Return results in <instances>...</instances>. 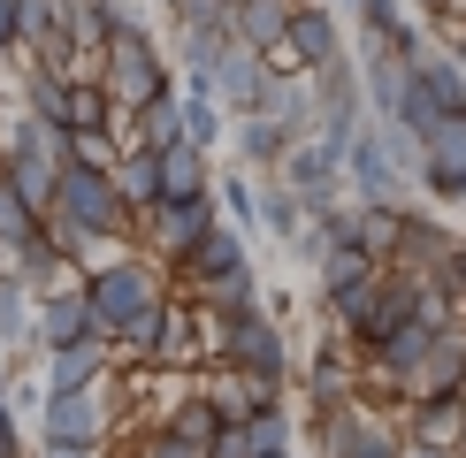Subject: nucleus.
<instances>
[{"label":"nucleus","instance_id":"nucleus-27","mask_svg":"<svg viewBox=\"0 0 466 458\" xmlns=\"http://www.w3.org/2000/svg\"><path fill=\"white\" fill-rule=\"evenodd\" d=\"M290 8H299V0H229V38H245V46L276 54L283 31H290Z\"/></svg>","mask_w":466,"mask_h":458},{"label":"nucleus","instance_id":"nucleus-32","mask_svg":"<svg viewBox=\"0 0 466 458\" xmlns=\"http://www.w3.org/2000/svg\"><path fill=\"white\" fill-rule=\"evenodd\" d=\"M177 100H184V138L199 153H222L229 145V107L215 92H199V85H177Z\"/></svg>","mask_w":466,"mask_h":458},{"label":"nucleus","instance_id":"nucleus-33","mask_svg":"<svg viewBox=\"0 0 466 458\" xmlns=\"http://www.w3.org/2000/svg\"><path fill=\"white\" fill-rule=\"evenodd\" d=\"M252 184H260V237L290 244V237L306 229V199H299V191H290L283 176H252Z\"/></svg>","mask_w":466,"mask_h":458},{"label":"nucleus","instance_id":"nucleus-48","mask_svg":"<svg viewBox=\"0 0 466 458\" xmlns=\"http://www.w3.org/2000/svg\"><path fill=\"white\" fill-rule=\"evenodd\" d=\"M405 458H459V451H429V443H405Z\"/></svg>","mask_w":466,"mask_h":458},{"label":"nucleus","instance_id":"nucleus-9","mask_svg":"<svg viewBox=\"0 0 466 458\" xmlns=\"http://www.w3.org/2000/svg\"><path fill=\"white\" fill-rule=\"evenodd\" d=\"M276 176L306 199V214H329L337 199H352V191H344V153H337V145H321V138H299V145L283 153Z\"/></svg>","mask_w":466,"mask_h":458},{"label":"nucleus","instance_id":"nucleus-49","mask_svg":"<svg viewBox=\"0 0 466 458\" xmlns=\"http://www.w3.org/2000/svg\"><path fill=\"white\" fill-rule=\"evenodd\" d=\"M0 168H8V114H0Z\"/></svg>","mask_w":466,"mask_h":458},{"label":"nucleus","instance_id":"nucleus-47","mask_svg":"<svg viewBox=\"0 0 466 458\" xmlns=\"http://www.w3.org/2000/svg\"><path fill=\"white\" fill-rule=\"evenodd\" d=\"M31 458H107V451H85V443H38Z\"/></svg>","mask_w":466,"mask_h":458},{"label":"nucleus","instance_id":"nucleus-31","mask_svg":"<svg viewBox=\"0 0 466 458\" xmlns=\"http://www.w3.org/2000/svg\"><path fill=\"white\" fill-rule=\"evenodd\" d=\"M54 168H62L54 153L24 145V153H8V168H0V184H8V191H15L24 206H38V214H46V206H54Z\"/></svg>","mask_w":466,"mask_h":458},{"label":"nucleus","instance_id":"nucleus-25","mask_svg":"<svg viewBox=\"0 0 466 458\" xmlns=\"http://www.w3.org/2000/svg\"><path fill=\"white\" fill-rule=\"evenodd\" d=\"M0 267H8L15 283H31V291H54V283H85V267L54 253V244H46V229H38V237H24V244H15V253L0 260Z\"/></svg>","mask_w":466,"mask_h":458},{"label":"nucleus","instance_id":"nucleus-2","mask_svg":"<svg viewBox=\"0 0 466 458\" xmlns=\"http://www.w3.org/2000/svg\"><path fill=\"white\" fill-rule=\"evenodd\" d=\"M207 336H215V359L222 367H238V374H260V382H299V352H290V336H283V321L268 314V305H245V314H207Z\"/></svg>","mask_w":466,"mask_h":458},{"label":"nucleus","instance_id":"nucleus-16","mask_svg":"<svg viewBox=\"0 0 466 458\" xmlns=\"http://www.w3.org/2000/svg\"><path fill=\"white\" fill-rule=\"evenodd\" d=\"M260 85H268V54L245 46V38H229L222 62H215V76H207V92H215L229 114H245V107H260Z\"/></svg>","mask_w":466,"mask_h":458},{"label":"nucleus","instance_id":"nucleus-37","mask_svg":"<svg viewBox=\"0 0 466 458\" xmlns=\"http://www.w3.org/2000/svg\"><path fill=\"white\" fill-rule=\"evenodd\" d=\"M352 237H360L367 260L390 267V260H398V237H405V206H360V214H352Z\"/></svg>","mask_w":466,"mask_h":458},{"label":"nucleus","instance_id":"nucleus-19","mask_svg":"<svg viewBox=\"0 0 466 458\" xmlns=\"http://www.w3.org/2000/svg\"><path fill=\"white\" fill-rule=\"evenodd\" d=\"M229 145H238V168H252V176H276L283 153L299 145V138H283V123H268L260 107H245V114H229Z\"/></svg>","mask_w":466,"mask_h":458},{"label":"nucleus","instance_id":"nucleus-51","mask_svg":"<svg viewBox=\"0 0 466 458\" xmlns=\"http://www.w3.org/2000/svg\"><path fill=\"white\" fill-rule=\"evenodd\" d=\"M451 260H459V275H466V237H459V253H451Z\"/></svg>","mask_w":466,"mask_h":458},{"label":"nucleus","instance_id":"nucleus-28","mask_svg":"<svg viewBox=\"0 0 466 458\" xmlns=\"http://www.w3.org/2000/svg\"><path fill=\"white\" fill-rule=\"evenodd\" d=\"M191 305H199V314H245V305H268L260 298V275H252V260L245 267H229V275H207V283H191V291H184Z\"/></svg>","mask_w":466,"mask_h":458},{"label":"nucleus","instance_id":"nucleus-3","mask_svg":"<svg viewBox=\"0 0 466 458\" xmlns=\"http://www.w3.org/2000/svg\"><path fill=\"white\" fill-rule=\"evenodd\" d=\"M85 298H92V329L115 344L153 298H168V267L161 260H130V253L100 260V267H85Z\"/></svg>","mask_w":466,"mask_h":458},{"label":"nucleus","instance_id":"nucleus-34","mask_svg":"<svg viewBox=\"0 0 466 458\" xmlns=\"http://www.w3.org/2000/svg\"><path fill=\"white\" fill-rule=\"evenodd\" d=\"M24 107L38 114V123L69 130V76H62V69H46V62H24Z\"/></svg>","mask_w":466,"mask_h":458},{"label":"nucleus","instance_id":"nucleus-42","mask_svg":"<svg viewBox=\"0 0 466 458\" xmlns=\"http://www.w3.org/2000/svg\"><path fill=\"white\" fill-rule=\"evenodd\" d=\"M115 153H123V130H69V138H62V161L107 168V176H115Z\"/></svg>","mask_w":466,"mask_h":458},{"label":"nucleus","instance_id":"nucleus-5","mask_svg":"<svg viewBox=\"0 0 466 458\" xmlns=\"http://www.w3.org/2000/svg\"><path fill=\"white\" fill-rule=\"evenodd\" d=\"M344 191H352L360 206H413V191H420V176L398 161L390 145H382V130L367 123L352 145H344Z\"/></svg>","mask_w":466,"mask_h":458},{"label":"nucleus","instance_id":"nucleus-6","mask_svg":"<svg viewBox=\"0 0 466 458\" xmlns=\"http://www.w3.org/2000/svg\"><path fill=\"white\" fill-rule=\"evenodd\" d=\"M215 222H222L215 191H191V199H161L153 214H138V237H146V253L161 267H177V260H191V244H199Z\"/></svg>","mask_w":466,"mask_h":458},{"label":"nucleus","instance_id":"nucleus-41","mask_svg":"<svg viewBox=\"0 0 466 458\" xmlns=\"http://www.w3.org/2000/svg\"><path fill=\"white\" fill-rule=\"evenodd\" d=\"M69 130H123V114H115L100 76H92V85H69Z\"/></svg>","mask_w":466,"mask_h":458},{"label":"nucleus","instance_id":"nucleus-45","mask_svg":"<svg viewBox=\"0 0 466 458\" xmlns=\"http://www.w3.org/2000/svg\"><path fill=\"white\" fill-rule=\"evenodd\" d=\"M177 24H207V31H229V0H168Z\"/></svg>","mask_w":466,"mask_h":458},{"label":"nucleus","instance_id":"nucleus-35","mask_svg":"<svg viewBox=\"0 0 466 458\" xmlns=\"http://www.w3.org/2000/svg\"><path fill=\"white\" fill-rule=\"evenodd\" d=\"M222 46H229V31H207V24H177V69H184V85H199V92H207V76H215Z\"/></svg>","mask_w":466,"mask_h":458},{"label":"nucleus","instance_id":"nucleus-44","mask_svg":"<svg viewBox=\"0 0 466 458\" xmlns=\"http://www.w3.org/2000/svg\"><path fill=\"white\" fill-rule=\"evenodd\" d=\"M245 435H252V451H260V458L290 451V435H299V428H290V405H268V413H252V420H245Z\"/></svg>","mask_w":466,"mask_h":458},{"label":"nucleus","instance_id":"nucleus-50","mask_svg":"<svg viewBox=\"0 0 466 458\" xmlns=\"http://www.w3.org/2000/svg\"><path fill=\"white\" fill-rule=\"evenodd\" d=\"M123 458H146V443H138V435H130V451H123Z\"/></svg>","mask_w":466,"mask_h":458},{"label":"nucleus","instance_id":"nucleus-29","mask_svg":"<svg viewBox=\"0 0 466 458\" xmlns=\"http://www.w3.org/2000/svg\"><path fill=\"white\" fill-rule=\"evenodd\" d=\"M177 138H184V100H177V85H168L161 100H146L138 114H123V145H153V153H161V145H177Z\"/></svg>","mask_w":466,"mask_h":458},{"label":"nucleus","instance_id":"nucleus-17","mask_svg":"<svg viewBox=\"0 0 466 458\" xmlns=\"http://www.w3.org/2000/svg\"><path fill=\"white\" fill-rule=\"evenodd\" d=\"M398 420H405V443L459 451V443H466V390H443V397H413V405H405Z\"/></svg>","mask_w":466,"mask_h":458},{"label":"nucleus","instance_id":"nucleus-22","mask_svg":"<svg viewBox=\"0 0 466 458\" xmlns=\"http://www.w3.org/2000/svg\"><path fill=\"white\" fill-rule=\"evenodd\" d=\"M24 62H69V0H24Z\"/></svg>","mask_w":466,"mask_h":458},{"label":"nucleus","instance_id":"nucleus-46","mask_svg":"<svg viewBox=\"0 0 466 458\" xmlns=\"http://www.w3.org/2000/svg\"><path fill=\"white\" fill-rule=\"evenodd\" d=\"M0 54H24V0H0Z\"/></svg>","mask_w":466,"mask_h":458},{"label":"nucleus","instance_id":"nucleus-24","mask_svg":"<svg viewBox=\"0 0 466 458\" xmlns=\"http://www.w3.org/2000/svg\"><path fill=\"white\" fill-rule=\"evenodd\" d=\"M375 267H382V260H367V253H360V237H329L321 253H314V291H321V305H337L352 283L375 275Z\"/></svg>","mask_w":466,"mask_h":458},{"label":"nucleus","instance_id":"nucleus-38","mask_svg":"<svg viewBox=\"0 0 466 458\" xmlns=\"http://www.w3.org/2000/svg\"><path fill=\"white\" fill-rule=\"evenodd\" d=\"M31 314H38V291L0 267V359H8L15 344H31Z\"/></svg>","mask_w":466,"mask_h":458},{"label":"nucleus","instance_id":"nucleus-10","mask_svg":"<svg viewBox=\"0 0 466 458\" xmlns=\"http://www.w3.org/2000/svg\"><path fill=\"white\" fill-rule=\"evenodd\" d=\"M420 191L443 206H466V114H443L420 138Z\"/></svg>","mask_w":466,"mask_h":458},{"label":"nucleus","instance_id":"nucleus-4","mask_svg":"<svg viewBox=\"0 0 466 458\" xmlns=\"http://www.w3.org/2000/svg\"><path fill=\"white\" fill-rule=\"evenodd\" d=\"M54 206H62L69 222H85L92 237H138V214L123 206V191H115L107 168H85V161H62L54 168Z\"/></svg>","mask_w":466,"mask_h":458},{"label":"nucleus","instance_id":"nucleus-30","mask_svg":"<svg viewBox=\"0 0 466 458\" xmlns=\"http://www.w3.org/2000/svg\"><path fill=\"white\" fill-rule=\"evenodd\" d=\"M191 191H215V153L177 138V145H161V199H191Z\"/></svg>","mask_w":466,"mask_h":458},{"label":"nucleus","instance_id":"nucleus-12","mask_svg":"<svg viewBox=\"0 0 466 458\" xmlns=\"http://www.w3.org/2000/svg\"><path fill=\"white\" fill-rule=\"evenodd\" d=\"M76 336H100V329H92V298H85V283H54V291H38L31 352H54V344H76Z\"/></svg>","mask_w":466,"mask_h":458},{"label":"nucleus","instance_id":"nucleus-18","mask_svg":"<svg viewBox=\"0 0 466 458\" xmlns=\"http://www.w3.org/2000/svg\"><path fill=\"white\" fill-rule=\"evenodd\" d=\"M260 114H268V123H283V138H314V85H306L299 69H276V62H268Z\"/></svg>","mask_w":466,"mask_h":458},{"label":"nucleus","instance_id":"nucleus-11","mask_svg":"<svg viewBox=\"0 0 466 458\" xmlns=\"http://www.w3.org/2000/svg\"><path fill=\"white\" fill-rule=\"evenodd\" d=\"M352 359H360V352H344V336L329 329V344L299 367V382H306V413H337V405H352V397H360V367H352Z\"/></svg>","mask_w":466,"mask_h":458},{"label":"nucleus","instance_id":"nucleus-43","mask_svg":"<svg viewBox=\"0 0 466 458\" xmlns=\"http://www.w3.org/2000/svg\"><path fill=\"white\" fill-rule=\"evenodd\" d=\"M38 222H46V214H38V206H24L8 184H0V260H8L24 237H38Z\"/></svg>","mask_w":466,"mask_h":458},{"label":"nucleus","instance_id":"nucleus-23","mask_svg":"<svg viewBox=\"0 0 466 458\" xmlns=\"http://www.w3.org/2000/svg\"><path fill=\"white\" fill-rule=\"evenodd\" d=\"M459 253V237L443 229L436 214H420V206H405V237H398V260L390 267H405V275H429V267H443Z\"/></svg>","mask_w":466,"mask_h":458},{"label":"nucleus","instance_id":"nucleus-39","mask_svg":"<svg viewBox=\"0 0 466 458\" xmlns=\"http://www.w3.org/2000/svg\"><path fill=\"white\" fill-rule=\"evenodd\" d=\"M413 76L436 92L443 114H466V69L451 62V54H429V46H420V54H413Z\"/></svg>","mask_w":466,"mask_h":458},{"label":"nucleus","instance_id":"nucleus-13","mask_svg":"<svg viewBox=\"0 0 466 458\" xmlns=\"http://www.w3.org/2000/svg\"><path fill=\"white\" fill-rule=\"evenodd\" d=\"M107 367H115V344L107 336H76V344L38 352V382H46V390H100Z\"/></svg>","mask_w":466,"mask_h":458},{"label":"nucleus","instance_id":"nucleus-21","mask_svg":"<svg viewBox=\"0 0 466 458\" xmlns=\"http://www.w3.org/2000/svg\"><path fill=\"white\" fill-rule=\"evenodd\" d=\"M352 62H360V85H367V107H375V123H390L398 100H405V85H413V62H405V54H390V46H360Z\"/></svg>","mask_w":466,"mask_h":458},{"label":"nucleus","instance_id":"nucleus-20","mask_svg":"<svg viewBox=\"0 0 466 458\" xmlns=\"http://www.w3.org/2000/svg\"><path fill=\"white\" fill-rule=\"evenodd\" d=\"M306 85H314V123H321V114H360V123H375V107H367V85H360V62H352V54L321 62Z\"/></svg>","mask_w":466,"mask_h":458},{"label":"nucleus","instance_id":"nucleus-40","mask_svg":"<svg viewBox=\"0 0 466 458\" xmlns=\"http://www.w3.org/2000/svg\"><path fill=\"white\" fill-rule=\"evenodd\" d=\"M215 206H222V222L245 229V237L260 229V184H252V168H238V176H215Z\"/></svg>","mask_w":466,"mask_h":458},{"label":"nucleus","instance_id":"nucleus-26","mask_svg":"<svg viewBox=\"0 0 466 458\" xmlns=\"http://www.w3.org/2000/svg\"><path fill=\"white\" fill-rule=\"evenodd\" d=\"M115 191H123L130 214H153V206H161V153L153 145H123L115 153Z\"/></svg>","mask_w":466,"mask_h":458},{"label":"nucleus","instance_id":"nucleus-7","mask_svg":"<svg viewBox=\"0 0 466 458\" xmlns=\"http://www.w3.org/2000/svg\"><path fill=\"white\" fill-rule=\"evenodd\" d=\"M337 54H352L344 46V24H337V8L329 0H299L290 8V31H283V46L268 54L276 69H299V76H314L321 62H337Z\"/></svg>","mask_w":466,"mask_h":458},{"label":"nucleus","instance_id":"nucleus-14","mask_svg":"<svg viewBox=\"0 0 466 458\" xmlns=\"http://www.w3.org/2000/svg\"><path fill=\"white\" fill-rule=\"evenodd\" d=\"M352 15H360V46H390L405 62L429 46V24H420L405 0H352Z\"/></svg>","mask_w":466,"mask_h":458},{"label":"nucleus","instance_id":"nucleus-8","mask_svg":"<svg viewBox=\"0 0 466 458\" xmlns=\"http://www.w3.org/2000/svg\"><path fill=\"white\" fill-rule=\"evenodd\" d=\"M115 435V413L100 390H46L38 405V443H85V451H107Z\"/></svg>","mask_w":466,"mask_h":458},{"label":"nucleus","instance_id":"nucleus-15","mask_svg":"<svg viewBox=\"0 0 466 458\" xmlns=\"http://www.w3.org/2000/svg\"><path fill=\"white\" fill-rule=\"evenodd\" d=\"M252 260V244H245V229L238 222H215L199 244H191V260L168 267V291H191V283H207V275H229V267H245Z\"/></svg>","mask_w":466,"mask_h":458},{"label":"nucleus","instance_id":"nucleus-1","mask_svg":"<svg viewBox=\"0 0 466 458\" xmlns=\"http://www.w3.org/2000/svg\"><path fill=\"white\" fill-rule=\"evenodd\" d=\"M100 85L115 114H138L146 100H161L168 85H177V62H168V46L153 38V24L130 0H115V24H107V46H100Z\"/></svg>","mask_w":466,"mask_h":458},{"label":"nucleus","instance_id":"nucleus-52","mask_svg":"<svg viewBox=\"0 0 466 458\" xmlns=\"http://www.w3.org/2000/svg\"><path fill=\"white\" fill-rule=\"evenodd\" d=\"M276 458H299V451H276Z\"/></svg>","mask_w":466,"mask_h":458},{"label":"nucleus","instance_id":"nucleus-36","mask_svg":"<svg viewBox=\"0 0 466 458\" xmlns=\"http://www.w3.org/2000/svg\"><path fill=\"white\" fill-rule=\"evenodd\" d=\"M161 428H168V435H184L191 451H207V443L222 435V405H215L207 390H191V397H177V405H168V420H161Z\"/></svg>","mask_w":466,"mask_h":458}]
</instances>
